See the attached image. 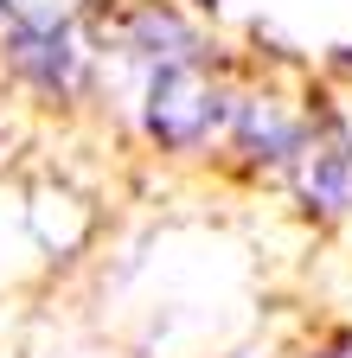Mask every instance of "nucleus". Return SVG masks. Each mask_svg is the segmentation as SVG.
I'll use <instances>...</instances> for the list:
<instances>
[{
  "instance_id": "3",
  "label": "nucleus",
  "mask_w": 352,
  "mask_h": 358,
  "mask_svg": "<svg viewBox=\"0 0 352 358\" xmlns=\"http://www.w3.org/2000/svg\"><path fill=\"white\" fill-rule=\"evenodd\" d=\"M237 134H244V148H269V160H295L301 154V128L282 122L269 103H244L237 109Z\"/></svg>"
},
{
  "instance_id": "4",
  "label": "nucleus",
  "mask_w": 352,
  "mask_h": 358,
  "mask_svg": "<svg viewBox=\"0 0 352 358\" xmlns=\"http://www.w3.org/2000/svg\"><path fill=\"white\" fill-rule=\"evenodd\" d=\"M0 20H7V0H0Z\"/></svg>"
},
{
  "instance_id": "1",
  "label": "nucleus",
  "mask_w": 352,
  "mask_h": 358,
  "mask_svg": "<svg viewBox=\"0 0 352 358\" xmlns=\"http://www.w3.org/2000/svg\"><path fill=\"white\" fill-rule=\"evenodd\" d=\"M225 103H218V90H205L199 77V58H180V64H160L154 71V90H148V128L160 148H199L205 134L218 128Z\"/></svg>"
},
{
  "instance_id": "2",
  "label": "nucleus",
  "mask_w": 352,
  "mask_h": 358,
  "mask_svg": "<svg viewBox=\"0 0 352 358\" xmlns=\"http://www.w3.org/2000/svg\"><path fill=\"white\" fill-rule=\"evenodd\" d=\"M7 52H13V71L32 77L38 90H52V96H71V90H77V52H71L64 26H52V20H20L7 32Z\"/></svg>"
}]
</instances>
